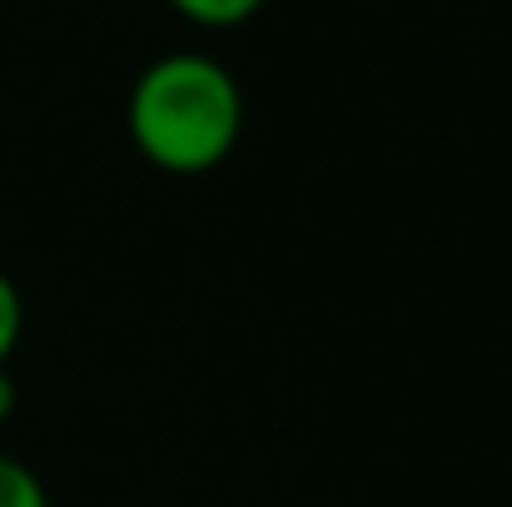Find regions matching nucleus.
Instances as JSON below:
<instances>
[{
	"mask_svg": "<svg viewBox=\"0 0 512 507\" xmlns=\"http://www.w3.org/2000/svg\"><path fill=\"white\" fill-rule=\"evenodd\" d=\"M125 125L135 150L165 174H209L219 169L244 130L239 80L199 50H174L140 70Z\"/></svg>",
	"mask_w": 512,
	"mask_h": 507,
	"instance_id": "nucleus-1",
	"label": "nucleus"
},
{
	"mask_svg": "<svg viewBox=\"0 0 512 507\" xmlns=\"http://www.w3.org/2000/svg\"><path fill=\"white\" fill-rule=\"evenodd\" d=\"M174 10L194 25H209V30H229V25H244L264 10V0H170Z\"/></svg>",
	"mask_w": 512,
	"mask_h": 507,
	"instance_id": "nucleus-2",
	"label": "nucleus"
},
{
	"mask_svg": "<svg viewBox=\"0 0 512 507\" xmlns=\"http://www.w3.org/2000/svg\"><path fill=\"white\" fill-rule=\"evenodd\" d=\"M0 507H50V493L35 478V468L10 453H0Z\"/></svg>",
	"mask_w": 512,
	"mask_h": 507,
	"instance_id": "nucleus-3",
	"label": "nucleus"
},
{
	"mask_svg": "<svg viewBox=\"0 0 512 507\" xmlns=\"http://www.w3.org/2000/svg\"><path fill=\"white\" fill-rule=\"evenodd\" d=\"M20 334H25V299H20L15 279L0 269V368L10 363V353H15Z\"/></svg>",
	"mask_w": 512,
	"mask_h": 507,
	"instance_id": "nucleus-4",
	"label": "nucleus"
},
{
	"mask_svg": "<svg viewBox=\"0 0 512 507\" xmlns=\"http://www.w3.org/2000/svg\"><path fill=\"white\" fill-rule=\"evenodd\" d=\"M15 403H20L15 378H10V368H0V423H10V418H15Z\"/></svg>",
	"mask_w": 512,
	"mask_h": 507,
	"instance_id": "nucleus-5",
	"label": "nucleus"
}]
</instances>
